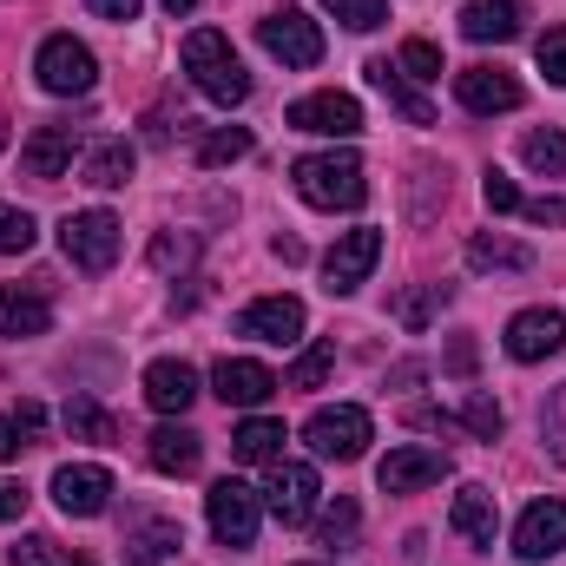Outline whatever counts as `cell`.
Returning a JSON list of instances; mask_svg holds the SVG:
<instances>
[{"mask_svg": "<svg viewBox=\"0 0 566 566\" xmlns=\"http://www.w3.org/2000/svg\"><path fill=\"white\" fill-rule=\"evenodd\" d=\"M244 151H251V133H244V126H218V133L198 139V165L218 171V165H231V158H244Z\"/></svg>", "mask_w": 566, "mask_h": 566, "instance_id": "obj_34", "label": "cell"}, {"mask_svg": "<svg viewBox=\"0 0 566 566\" xmlns=\"http://www.w3.org/2000/svg\"><path fill=\"white\" fill-rule=\"evenodd\" d=\"M158 7H165V13H171V20H178V13H191V7H198V0H158Z\"/></svg>", "mask_w": 566, "mask_h": 566, "instance_id": "obj_52", "label": "cell"}, {"mask_svg": "<svg viewBox=\"0 0 566 566\" xmlns=\"http://www.w3.org/2000/svg\"><path fill=\"white\" fill-rule=\"evenodd\" d=\"M454 99H461V113L494 119V113H514L527 93H521V80H514L507 66H461V73H454Z\"/></svg>", "mask_w": 566, "mask_h": 566, "instance_id": "obj_9", "label": "cell"}, {"mask_svg": "<svg viewBox=\"0 0 566 566\" xmlns=\"http://www.w3.org/2000/svg\"><path fill=\"white\" fill-rule=\"evenodd\" d=\"M13 428H20V434L33 441V434L46 428V409H40V402H20V409H13Z\"/></svg>", "mask_w": 566, "mask_h": 566, "instance_id": "obj_49", "label": "cell"}, {"mask_svg": "<svg viewBox=\"0 0 566 566\" xmlns=\"http://www.w3.org/2000/svg\"><path fill=\"white\" fill-rule=\"evenodd\" d=\"M53 501H60V514L93 521V514H106V507H113V474H106L99 461H73V468H60V474H53Z\"/></svg>", "mask_w": 566, "mask_h": 566, "instance_id": "obj_12", "label": "cell"}, {"mask_svg": "<svg viewBox=\"0 0 566 566\" xmlns=\"http://www.w3.org/2000/svg\"><path fill=\"white\" fill-rule=\"evenodd\" d=\"M60 251H66V264L86 271V277L113 271V264H119V218H113V211H73V218L60 224Z\"/></svg>", "mask_w": 566, "mask_h": 566, "instance_id": "obj_5", "label": "cell"}, {"mask_svg": "<svg viewBox=\"0 0 566 566\" xmlns=\"http://www.w3.org/2000/svg\"><path fill=\"white\" fill-rule=\"evenodd\" d=\"M7 560H13V566H66V554H60V541H46V534H27L20 547H7Z\"/></svg>", "mask_w": 566, "mask_h": 566, "instance_id": "obj_42", "label": "cell"}, {"mask_svg": "<svg viewBox=\"0 0 566 566\" xmlns=\"http://www.w3.org/2000/svg\"><path fill=\"white\" fill-rule=\"evenodd\" d=\"M271 251H277L283 264H303V244H296V238H277V244H271Z\"/></svg>", "mask_w": 566, "mask_h": 566, "instance_id": "obj_51", "label": "cell"}, {"mask_svg": "<svg viewBox=\"0 0 566 566\" xmlns=\"http://www.w3.org/2000/svg\"><path fill=\"white\" fill-rule=\"evenodd\" d=\"M290 185L316 211H356L369 198V178H363V158L356 151H310V158L290 165Z\"/></svg>", "mask_w": 566, "mask_h": 566, "instance_id": "obj_1", "label": "cell"}, {"mask_svg": "<svg viewBox=\"0 0 566 566\" xmlns=\"http://www.w3.org/2000/svg\"><path fill=\"white\" fill-rule=\"evenodd\" d=\"M46 329H53L46 283H0V336H46Z\"/></svg>", "mask_w": 566, "mask_h": 566, "instance_id": "obj_19", "label": "cell"}, {"mask_svg": "<svg viewBox=\"0 0 566 566\" xmlns=\"http://www.w3.org/2000/svg\"><path fill=\"white\" fill-rule=\"evenodd\" d=\"M363 73H369V86H376V93H382V99H389V106H396V113H402L409 126H434V113H428V99L416 93V86H409V73H402L396 60H369Z\"/></svg>", "mask_w": 566, "mask_h": 566, "instance_id": "obj_25", "label": "cell"}, {"mask_svg": "<svg viewBox=\"0 0 566 566\" xmlns=\"http://www.w3.org/2000/svg\"><path fill=\"white\" fill-rule=\"evenodd\" d=\"M316 494H323V481H316V468H310V461H271L264 507L277 514L283 527H303V521H316Z\"/></svg>", "mask_w": 566, "mask_h": 566, "instance_id": "obj_8", "label": "cell"}, {"mask_svg": "<svg viewBox=\"0 0 566 566\" xmlns=\"http://www.w3.org/2000/svg\"><path fill=\"white\" fill-rule=\"evenodd\" d=\"M185 73H191V86H198L211 106H244V99H251V73H244V60L231 53V40H224L218 27L185 33Z\"/></svg>", "mask_w": 566, "mask_h": 566, "instance_id": "obj_2", "label": "cell"}, {"mask_svg": "<svg viewBox=\"0 0 566 566\" xmlns=\"http://www.w3.org/2000/svg\"><path fill=\"white\" fill-rule=\"evenodd\" d=\"M441 369H448L454 382H468V376L481 369V349H474V336H454V343H448V356H441Z\"/></svg>", "mask_w": 566, "mask_h": 566, "instance_id": "obj_44", "label": "cell"}, {"mask_svg": "<svg viewBox=\"0 0 566 566\" xmlns=\"http://www.w3.org/2000/svg\"><path fill=\"white\" fill-rule=\"evenodd\" d=\"M541 441H547L554 461H566V389H554L547 409H541Z\"/></svg>", "mask_w": 566, "mask_h": 566, "instance_id": "obj_40", "label": "cell"}, {"mask_svg": "<svg viewBox=\"0 0 566 566\" xmlns=\"http://www.w3.org/2000/svg\"><path fill=\"white\" fill-rule=\"evenodd\" d=\"M323 7H329L349 33H376V27L389 20V0H323Z\"/></svg>", "mask_w": 566, "mask_h": 566, "instance_id": "obj_37", "label": "cell"}, {"mask_svg": "<svg viewBox=\"0 0 566 566\" xmlns=\"http://www.w3.org/2000/svg\"><path fill=\"white\" fill-rule=\"evenodd\" d=\"M145 402H151L158 416H185V409L198 402V369L178 363V356H158V363L145 369Z\"/></svg>", "mask_w": 566, "mask_h": 566, "instance_id": "obj_21", "label": "cell"}, {"mask_svg": "<svg viewBox=\"0 0 566 566\" xmlns=\"http://www.w3.org/2000/svg\"><path fill=\"white\" fill-rule=\"evenodd\" d=\"M145 461L158 468V474H198V461H205V434H191V428L165 422L145 434Z\"/></svg>", "mask_w": 566, "mask_h": 566, "instance_id": "obj_24", "label": "cell"}, {"mask_svg": "<svg viewBox=\"0 0 566 566\" xmlns=\"http://www.w3.org/2000/svg\"><path fill=\"white\" fill-rule=\"evenodd\" d=\"M468 264H474V271H534V251H527L521 238L481 231V238H468Z\"/></svg>", "mask_w": 566, "mask_h": 566, "instance_id": "obj_27", "label": "cell"}, {"mask_svg": "<svg viewBox=\"0 0 566 566\" xmlns=\"http://www.w3.org/2000/svg\"><path fill=\"white\" fill-rule=\"evenodd\" d=\"M231 454H238V461H251V468L283 461V422H271V416L238 422V428H231Z\"/></svg>", "mask_w": 566, "mask_h": 566, "instance_id": "obj_28", "label": "cell"}, {"mask_svg": "<svg viewBox=\"0 0 566 566\" xmlns=\"http://www.w3.org/2000/svg\"><path fill=\"white\" fill-rule=\"evenodd\" d=\"M73 566H93V560H73Z\"/></svg>", "mask_w": 566, "mask_h": 566, "instance_id": "obj_54", "label": "cell"}, {"mask_svg": "<svg viewBox=\"0 0 566 566\" xmlns=\"http://www.w3.org/2000/svg\"><path fill=\"white\" fill-rule=\"evenodd\" d=\"M60 422H66V434H73V441H113V434H119V428H113V416H106L93 396H73Z\"/></svg>", "mask_w": 566, "mask_h": 566, "instance_id": "obj_30", "label": "cell"}, {"mask_svg": "<svg viewBox=\"0 0 566 566\" xmlns=\"http://www.w3.org/2000/svg\"><path fill=\"white\" fill-rule=\"evenodd\" d=\"M20 448H27V434L13 428V416H0V461H13Z\"/></svg>", "mask_w": 566, "mask_h": 566, "instance_id": "obj_50", "label": "cell"}, {"mask_svg": "<svg viewBox=\"0 0 566 566\" xmlns=\"http://www.w3.org/2000/svg\"><path fill=\"white\" fill-rule=\"evenodd\" d=\"M126 566H165L185 547V527L171 514H126Z\"/></svg>", "mask_w": 566, "mask_h": 566, "instance_id": "obj_17", "label": "cell"}, {"mask_svg": "<svg viewBox=\"0 0 566 566\" xmlns=\"http://www.w3.org/2000/svg\"><path fill=\"white\" fill-rule=\"evenodd\" d=\"M329 369H336V343H310V349L290 363L283 389H323V382H329Z\"/></svg>", "mask_w": 566, "mask_h": 566, "instance_id": "obj_31", "label": "cell"}, {"mask_svg": "<svg viewBox=\"0 0 566 566\" xmlns=\"http://www.w3.org/2000/svg\"><path fill=\"white\" fill-rule=\"evenodd\" d=\"M290 126L296 133H316V139H356L363 133V106L349 93H303L290 106Z\"/></svg>", "mask_w": 566, "mask_h": 566, "instance_id": "obj_11", "label": "cell"}, {"mask_svg": "<svg viewBox=\"0 0 566 566\" xmlns=\"http://www.w3.org/2000/svg\"><path fill=\"white\" fill-rule=\"evenodd\" d=\"M448 474H454V461H448L441 448H422V441H409V448H389V454H382V468H376L382 494H422V488L448 481Z\"/></svg>", "mask_w": 566, "mask_h": 566, "instance_id": "obj_10", "label": "cell"}, {"mask_svg": "<svg viewBox=\"0 0 566 566\" xmlns=\"http://www.w3.org/2000/svg\"><path fill=\"white\" fill-rule=\"evenodd\" d=\"M80 178H86L93 191H119V185L133 178V145H126V139H99L93 151H86Z\"/></svg>", "mask_w": 566, "mask_h": 566, "instance_id": "obj_26", "label": "cell"}, {"mask_svg": "<svg viewBox=\"0 0 566 566\" xmlns=\"http://www.w3.org/2000/svg\"><path fill=\"white\" fill-rule=\"evenodd\" d=\"M0 145H7V126H0Z\"/></svg>", "mask_w": 566, "mask_h": 566, "instance_id": "obj_53", "label": "cell"}, {"mask_svg": "<svg viewBox=\"0 0 566 566\" xmlns=\"http://www.w3.org/2000/svg\"><path fill=\"white\" fill-rule=\"evenodd\" d=\"M238 336L290 349V343L303 336V303H296V296H258V303H244V316H238Z\"/></svg>", "mask_w": 566, "mask_h": 566, "instance_id": "obj_18", "label": "cell"}, {"mask_svg": "<svg viewBox=\"0 0 566 566\" xmlns=\"http://www.w3.org/2000/svg\"><path fill=\"white\" fill-rule=\"evenodd\" d=\"M481 198H488V211H494V218H514V211H521V185H514L507 171H488Z\"/></svg>", "mask_w": 566, "mask_h": 566, "instance_id": "obj_43", "label": "cell"}, {"mask_svg": "<svg viewBox=\"0 0 566 566\" xmlns=\"http://www.w3.org/2000/svg\"><path fill=\"white\" fill-rule=\"evenodd\" d=\"M521 158H527L541 178H560L566 171V133H554V126H547V133H527V139H521Z\"/></svg>", "mask_w": 566, "mask_h": 566, "instance_id": "obj_33", "label": "cell"}, {"mask_svg": "<svg viewBox=\"0 0 566 566\" xmlns=\"http://www.w3.org/2000/svg\"><path fill=\"white\" fill-rule=\"evenodd\" d=\"M145 0H86V13H99V20H139Z\"/></svg>", "mask_w": 566, "mask_h": 566, "instance_id": "obj_48", "label": "cell"}, {"mask_svg": "<svg viewBox=\"0 0 566 566\" xmlns=\"http://www.w3.org/2000/svg\"><path fill=\"white\" fill-rule=\"evenodd\" d=\"M258 40H264V53L283 60V66H316L323 60V27L310 20V13H296V7H277V13H264L258 20Z\"/></svg>", "mask_w": 566, "mask_h": 566, "instance_id": "obj_7", "label": "cell"}, {"mask_svg": "<svg viewBox=\"0 0 566 566\" xmlns=\"http://www.w3.org/2000/svg\"><path fill=\"white\" fill-rule=\"evenodd\" d=\"M448 527H454L474 554H488L494 534H501V507H494V494H488V488H461L454 507H448Z\"/></svg>", "mask_w": 566, "mask_h": 566, "instance_id": "obj_22", "label": "cell"}, {"mask_svg": "<svg viewBox=\"0 0 566 566\" xmlns=\"http://www.w3.org/2000/svg\"><path fill=\"white\" fill-rule=\"evenodd\" d=\"M521 218H534V224H566V198H521Z\"/></svg>", "mask_w": 566, "mask_h": 566, "instance_id": "obj_46", "label": "cell"}, {"mask_svg": "<svg viewBox=\"0 0 566 566\" xmlns=\"http://www.w3.org/2000/svg\"><path fill=\"white\" fill-rule=\"evenodd\" d=\"M303 441H310L316 461H363L369 441H376V422H369V409L336 402V409H316V416L303 422Z\"/></svg>", "mask_w": 566, "mask_h": 566, "instance_id": "obj_3", "label": "cell"}, {"mask_svg": "<svg viewBox=\"0 0 566 566\" xmlns=\"http://www.w3.org/2000/svg\"><path fill=\"white\" fill-rule=\"evenodd\" d=\"M356 527H363V507H356L349 494H343V501H336V507H329V514L316 521V534H323V547H349V541H356Z\"/></svg>", "mask_w": 566, "mask_h": 566, "instance_id": "obj_36", "label": "cell"}, {"mask_svg": "<svg viewBox=\"0 0 566 566\" xmlns=\"http://www.w3.org/2000/svg\"><path fill=\"white\" fill-rule=\"evenodd\" d=\"M566 349V316L560 310H521L514 323H507V356L514 363H547V356H560Z\"/></svg>", "mask_w": 566, "mask_h": 566, "instance_id": "obj_14", "label": "cell"}, {"mask_svg": "<svg viewBox=\"0 0 566 566\" xmlns=\"http://www.w3.org/2000/svg\"><path fill=\"white\" fill-rule=\"evenodd\" d=\"M534 60H541V73H547V86H566V27H547V33H541Z\"/></svg>", "mask_w": 566, "mask_h": 566, "instance_id": "obj_41", "label": "cell"}, {"mask_svg": "<svg viewBox=\"0 0 566 566\" xmlns=\"http://www.w3.org/2000/svg\"><path fill=\"white\" fill-rule=\"evenodd\" d=\"M409 422L434 428V434H454V428H461V416H454V409H434V402H416V409H409Z\"/></svg>", "mask_w": 566, "mask_h": 566, "instance_id": "obj_45", "label": "cell"}, {"mask_svg": "<svg viewBox=\"0 0 566 566\" xmlns=\"http://www.w3.org/2000/svg\"><path fill=\"white\" fill-rule=\"evenodd\" d=\"M454 416H461V428H468L474 441H501V428H507V416H501V402H494V396H468Z\"/></svg>", "mask_w": 566, "mask_h": 566, "instance_id": "obj_35", "label": "cell"}, {"mask_svg": "<svg viewBox=\"0 0 566 566\" xmlns=\"http://www.w3.org/2000/svg\"><path fill=\"white\" fill-rule=\"evenodd\" d=\"M211 389L224 396V409H264L283 382L264 369V363H251V356H224V363L211 369Z\"/></svg>", "mask_w": 566, "mask_h": 566, "instance_id": "obj_15", "label": "cell"}, {"mask_svg": "<svg viewBox=\"0 0 566 566\" xmlns=\"http://www.w3.org/2000/svg\"><path fill=\"white\" fill-rule=\"evenodd\" d=\"M33 73H40V86H46L53 99H80V93H93V80H99V60H93V46H86V40H73V33H53V40H40V53H33Z\"/></svg>", "mask_w": 566, "mask_h": 566, "instance_id": "obj_4", "label": "cell"}, {"mask_svg": "<svg viewBox=\"0 0 566 566\" xmlns=\"http://www.w3.org/2000/svg\"><path fill=\"white\" fill-rule=\"evenodd\" d=\"M514 554H521L527 566L566 554V501H534V507L521 514V527H514Z\"/></svg>", "mask_w": 566, "mask_h": 566, "instance_id": "obj_16", "label": "cell"}, {"mask_svg": "<svg viewBox=\"0 0 566 566\" xmlns=\"http://www.w3.org/2000/svg\"><path fill=\"white\" fill-rule=\"evenodd\" d=\"M33 218L27 211H13V205H0V258H20V251H33Z\"/></svg>", "mask_w": 566, "mask_h": 566, "instance_id": "obj_39", "label": "cell"}, {"mask_svg": "<svg viewBox=\"0 0 566 566\" xmlns=\"http://www.w3.org/2000/svg\"><path fill=\"white\" fill-rule=\"evenodd\" d=\"M396 66H402L409 80H441V46H434V40H402Z\"/></svg>", "mask_w": 566, "mask_h": 566, "instance_id": "obj_38", "label": "cell"}, {"mask_svg": "<svg viewBox=\"0 0 566 566\" xmlns=\"http://www.w3.org/2000/svg\"><path fill=\"white\" fill-rule=\"evenodd\" d=\"M73 151H80V133L73 126H40L33 139L20 145V171L40 178V185H53V178L73 171Z\"/></svg>", "mask_w": 566, "mask_h": 566, "instance_id": "obj_20", "label": "cell"}, {"mask_svg": "<svg viewBox=\"0 0 566 566\" xmlns=\"http://www.w3.org/2000/svg\"><path fill=\"white\" fill-rule=\"evenodd\" d=\"M205 521H211V541H218V547H251V541H258V521H264V494L224 474V481L205 494Z\"/></svg>", "mask_w": 566, "mask_h": 566, "instance_id": "obj_6", "label": "cell"}, {"mask_svg": "<svg viewBox=\"0 0 566 566\" xmlns=\"http://www.w3.org/2000/svg\"><path fill=\"white\" fill-rule=\"evenodd\" d=\"M448 296H454L448 283H416V290H402V296H396V323H402V329H428V323L448 310Z\"/></svg>", "mask_w": 566, "mask_h": 566, "instance_id": "obj_29", "label": "cell"}, {"mask_svg": "<svg viewBox=\"0 0 566 566\" xmlns=\"http://www.w3.org/2000/svg\"><path fill=\"white\" fill-rule=\"evenodd\" d=\"M376 258H382V231H343L336 244H329V258H323V283H329V296H349L356 283L376 271Z\"/></svg>", "mask_w": 566, "mask_h": 566, "instance_id": "obj_13", "label": "cell"}, {"mask_svg": "<svg viewBox=\"0 0 566 566\" xmlns=\"http://www.w3.org/2000/svg\"><path fill=\"white\" fill-rule=\"evenodd\" d=\"M521 20H527L521 0H468V7H461V33H468L474 46H501V40H514Z\"/></svg>", "mask_w": 566, "mask_h": 566, "instance_id": "obj_23", "label": "cell"}, {"mask_svg": "<svg viewBox=\"0 0 566 566\" xmlns=\"http://www.w3.org/2000/svg\"><path fill=\"white\" fill-rule=\"evenodd\" d=\"M20 514H27V488H20V481H0V527L20 521Z\"/></svg>", "mask_w": 566, "mask_h": 566, "instance_id": "obj_47", "label": "cell"}, {"mask_svg": "<svg viewBox=\"0 0 566 566\" xmlns=\"http://www.w3.org/2000/svg\"><path fill=\"white\" fill-rule=\"evenodd\" d=\"M198 264V231H158L151 238V271H191Z\"/></svg>", "mask_w": 566, "mask_h": 566, "instance_id": "obj_32", "label": "cell"}]
</instances>
